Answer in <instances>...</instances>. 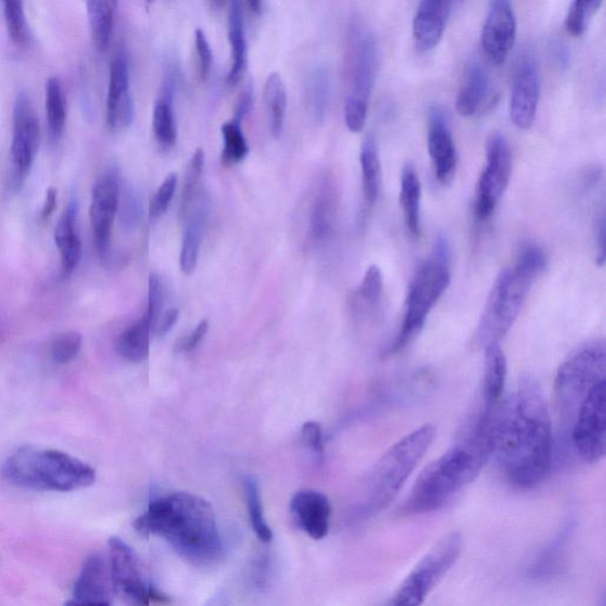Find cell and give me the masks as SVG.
<instances>
[{
    "label": "cell",
    "instance_id": "cell-1",
    "mask_svg": "<svg viewBox=\"0 0 606 606\" xmlns=\"http://www.w3.org/2000/svg\"><path fill=\"white\" fill-rule=\"evenodd\" d=\"M490 440L491 456L510 484L529 490L546 480L555 441L548 406L535 381L522 380L494 408Z\"/></svg>",
    "mask_w": 606,
    "mask_h": 606
},
{
    "label": "cell",
    "instance_id": "cell-2",
    "mask_svg": "<svg viewBox=\"0 0 606 606\" xmlns=\"http://www.w3.org/2000/svg\"><path fill=\"white\" fill-rule=\"evenodd\" d=\"M144 538L161 536L178 555L197 566L216 563L222 556V538L213 507L201 496L177 492L152 498L135 521Z\"/></svg>",
    "mask_w": 606,
    "mask_h": 606
},
{
    "label": "cell",
    "instance_id": "cell-3",
    "mask_svg": "<svg viewBox=\"0 0 606 606\" xmlns=\"http://www.w3.org/2000/svg\"><path fill=\"white\" fill-rule=\"evenodd\" d=\"M491 416L482 413L463 439L420 472L406 500V513L439 510L478 479L491 457Z\"/></svg>",
    "mask_w": 606,
    "mask_h": 606
},
{
    "label": "cell",
    "instance_id": "cell-4",
    "mask_svg": "<svg viewBox=\"0 0 606 606\" xmlns=\"http://www.w3.org/2000/svg\"><path fill=\"white\" fill-rule=\"evenodd\" d=\"M547 266V256L538 245H527L516 265L497 276L476 334V342L485 349L500 344L510 331L525 305L538 276Z\"/></svg>",
    "mask_w": 606,
    "mask_h": 606
},
{
    "label": "cell",
    "instance_id": "cell-5",
    "mask_svg": "<svg viewBox=\"0 0 606 606\" xmlns=\"http://www.w3.org/2000/svg\"><path fill=\"white\" fill-rule=\"evenodd\" d=\"M2 478L20 489L67 493L87 489L97 471L84 460L55 450L23 446L0 469Z\"/></svg>",
    "mask_w": 606,
    "mask_h": 606
},
{
    "label": "cell",
    "instance_id": "cell-6",
    "mask_svg": "<svg viewBox=\"0 0 606 606\" xmlns=\"http://www.w3.org/2000/svg\"><path fill=\"white\" fill-rule=\"evenodd\" d=\"M434 434L437 428L432 425L421 426L381 456L364 484L362 516L374 517L390 506L429 451Z\"/></svg>",
    "mask_w": 606,
    "mask_h": 606
},
{
    "label": "cell",
    "instance_id": "cell-7",
    "mask_svg": "<svg viewBox=\"0 0 606 606\" xmlns=\"http://www.w3.org/2000/svg\"><path fill=\"white\" fill-rule=\"evenodd\" d=\"M452 258V245L445 236L440 235L431 256L421 263L408 287L401 331L389 353L403 351L424 329L433 306L451 285Z\"/></svg>",
    "mask_w": 606,
    "mask_h": 606
},
{
    "label": "cell",
    "instance_id": "cell-8",
    "mask_svg": "<svg viewBox=\"0 0 606 606\" xmlns=\"http://www.w3.org/2000/svg\"><path fill=\"white\" fill-rule=\"evenodd\" d=\"M377 73V46L370 31L359 24L351 30L348 55L345 123L352 134L366 125Z\"/></svg>",
    "mask_w": 606,
    "mask_h": 606
},
{
    "label": "cell",
    "instance_id": "cell-9",
    "mask_svg": "<svg viewBox=\"0 0 606 606\" xmlns=\"http://www.w3.org/2000/svg\"><path fill=\"white\" fill-rule=\"evenodd\" d=\"M464 538L459 532L444 535L427 553L416 568L405 578L390 604L393 606H418L450 572L463 552Z\"/></svg>",
    "mask_w": 606,
    "mask_h": 606
},
{
    "label": "cell",
    "instance_id": "cell-10",
    "mask_svg": "<svg viewBox=\"0 0 606 606\" xmlns=\"http://www.w3.org/2000/svg\"><path fill=\"white\" fill-rule=\"evenodd\" d=\"M605 374L606 350L603 340L589 342L559 367L556 393L566 420L590 389L605 379Z\"/></svg>",
    "mask_w": 606,
    "mask_h": 606
},
{
    "label": "cell",
    "instance_id": "cell-11",
    "mask_svg": "<svg viewBox=\"0 0 606 606\" xmlns=\"http://www.w3.org/2000/svg\"><path fill=\"white\" fill-rule=\"evenodd\" d=\"M606 379L590 389L569 417L576 454L585 464H597L606 450Z\"/></svg>",
    "mask_w": 606,
    "mask_h": 606
},
{
    "label": "cell",
    "instance_id": "cell-12",
    "mask_svg": "<svg viewBox=\"0 0 606 606\" xmlns=\"http://www.w3.org/2000/svg\"><path fill=\"white\" fill-rule=\"evenodd\" d=\"M109 547L112 583L117 597L131 605L169 603L161 591L151 585L134 548L116 536L110 539Z\"/></svg>",
    "mask_w": 606,
    "mask_h": 606
},
{
    "label": "cell",
    "instance_id": "cell-13",
    "mask_svg": "<svg viewBox=\"0 0 606 606\" xmlns=\"http://www.w3.org/2000/svg\"><path fill=\"white\" fill-rule=\"evenodd\" d=\"M513 157L507 139L494 131L487 140L485 165L479 179L476 215L479 220L492 217L512 177Z\"/></svg>",
    "mask_w": 606,
    "mask_h": 606
},
{
    "label": "cell",
    "instance_id": "cell-14",
    "mask_svg": "<svg viewBox=\"0 0 606 606\" xmlns=\"http://www.w3.org/2000/svg\"><path fill=\"white\" fill-rule=\"evenodd\" d=\"M39 123L28 94L21 91L13 109L10 189L18 192L30 174L39 148Z\"/></svg>",
    "mask_w": 606,
    "mask_h": 606
},
{
    "label": "cell",
    "instance_id": "cell-15",
    "mask_svg": "<svg viewBox=\"0 0 606 606\" xmlns=\"http://www.w3.org/2000/svg\"><path fill=\"white\" fill-rule=\"evenodd\" d=\"M121 182L115 173L104 174L91 192L90 223L93 228L98 254L102 261L111 256V236L121 201Z\"/></svg>",
    "mask_w": 606,
    "mask_h": 606
},
{
    "label": "cell",
    "instance_id": "cell-16",
    "mask_svg": "<svg viewBox=\"0 0 606 606\" xmlns=\"http://www.w3.org/2000/svg\"><path fill=\"white\" fill-rule=\"evenodd\" d=\"M540 98L538 64L531 55L520 56L512 78L509 114L519 129L533 126Z\"/></svg>",
    "mask_w": 606,
    "mask_h": 606
},
{
    "label": "cell",
    "instance_id": "cell-17",
    "mask_svg": "<svg viewBox=\"0 0 606 606\" xmlns=\"http://www.w3.org/2000/svg\"><path fill=\"white\" fill-rule=\"evenodd\" d=\"M517 21L510 0H492L483 24L481 45L492 63L503 64L516 42Z\"/></svg>",
    "mask_w": 606,
    "mask_h": 606
},
{
    "label": "cell",
    "instance_id": "cell-18",
    "mask_svg": "<svg viewBox=\"0 0 606 606\" xmlns=\"http://www.w3.org/2000/svg\"><path fill=\"white\" fill-rule=\"evenodd\" d=\"M135 118L130 91L129 62L125 50H118L111 62L108 96V124L113 131L127 129Z\"/></svg>",
    "mask_w": 606,
    "mask_h": 606
},
{
    "label": "cell",
    "instance_id": "cell-19",
    "mask_svg": "<svg viewBox=\"0 0 606 606\" xmlns=\"http://www.w3.org/2000/svg\"><path fill=\"white\" fill-rule=\"evenodd\" d=\"M428 151L434 176L442 187L450 186L457 167V152L446 116L433 109L429 117Z\"/></svg>",
    "mask_w": 606,
    "mask_h": 606
},
{
    "label": "cell",
    "instance_id": "cell-20",
    "mask_svg": "<svg viewBox=\"0 0 606 606\" xmlns=\"http://www.w3.org/2000/svg\"><path fill=\"white\" fill-rule=\"evenodd\" d=\"M110 561L94 553L90 556L78 576L73 591L72 605H111L114 597Z\"/></svg>",
    "mask_w": 606,
    "mask_h": 606
},
{
    "label": "cell",
    "instance_id": "cell-21",
    "mask_svg": "<svg viewBox=\"0 0 606 606\" xmlns=\"http://www.w3.org/2000/svg\"><path fill=\"white\" fill-rule=\"evenodd\" d=\"M209 213L210 202L204 190L186 209L180 211L184 224H186L179 260L180 269L184 274L191 275L197 268Z\"/></svg>",
    "mask_w": 606,
    "mask_h": 606
},
{
    "label": "cell",
    "instance_id": "cell-22",
    "mask_svg": "<svg viewBox=\"0 0 606 606\" xmlns=\"http://www.w3.org/2000/svg\"><path fill=\"white\" fill-rule=\"evenodd\" d=\"M291 513L299 529L312 539L321 540L327 535L332 507L323 493L312 490L298 492L291 502Z\"/></svg>",
    "mask_w": 606,
    "mask_h": 606
},
{
    "label": "cell",
    "instance_id": "cell-23",
    "mask_svg": "<svg viewBox=\"0 0 606 606\" xmlns=\"http://www.w3.org/2000/svg\"><path fill=\"white\" fill-rule=\"evenodd\" d=\"M179 80V68L175 61H167L163 87L153 110V131L157 142L165 149L177 142V126L174 111L175 91Z\"/></svg>",
    "mask_w": 606,
    "mask_h": 606
},
{
    "label": "cell",
    "instance_id": "cell-24",
    "mask_svg": "<svg viewBox=\"0 0 606 606\" xmlns=\"http://www.w3.org/2000/svg\"><path fill=\"white\" fill-rule=\"evenodd\" d=\"M454 0H419L413 31L421 51L437 48L443 37Z\"/></svg>",
    "mask_w": 606,
    "mask_h": 606
},
{
    "label": "cell",
    "instance_id": "cell-25",
    "mask_svg": "<svg viewBox=\"0 0 606 606\" xmlns=\"http://www.w3.org/2000/svg\"><path fill=\"white\" fill-rule=\"evenodd\" d=\"M338 204L336 184L325 178L316 190L310 213V239L314 244L326 242L333 233Z\"/></svg>",
    "mask_w": 606,
    "mask_h": 606
},
{
    "label": "cell",
    "instance_id": "cell-26",
    "mask_svg": "<svg viewBox=\"0 0 606 606\" xmlns=\"http://www.w3.org/2000/svg\"><path fill=\"white\" fill-rule=\"evenodd\" d=\"M77 216L78 204L72 200L55 228L54 239L61 255L63 278H70L83 255V243L76 229Z\"/></svg>",
    "mask_w": 606,
    "mask_h": 606
},
{
    "label": "cell",
    "instance_id": "cell-27",
    "mask_svg": "<svg viewBox=\"0 0 606 606\" xmlns=\"http://www.w3.org/2000/svg\"><path fill=\"white\" fill-rule=\"evenodd\" d=\"M228 35L231 48V64L227 76V83L229 86L235 87L242 81L248 65V47L242 0H231Z\"/></svg>",
    "mask_w": 606,
    "mask_h": 606
},
{
    "label": "cell",
    "instance_id": "cell-28",
    "mask_svg": "<svg viewBox=\"0 0 606 606\" xmlns=\"http://www.w3.org/2000/svg\"><path fill=\"white\" fill-rule=\"evenodd\" d=\"M484 352L483 412L492 414L504 396L507 380V359L500 344L489 345L484 349Z\"/></svg>",
    "mask_w": 606,
    "mask_h": 606
},
{
    "label": "cell",
    "instance_id": "cell-29",
    "mask_svg": "<svg viewBox=\"0 0 606 606\" xmlns=\"http://www.w3.org/2000/svg\"><path fill=\"white\" fill-rule=\"evenodd\" d=\"M491 80L489 74L479 64H471L468 68L465 83L460 87L456 110L460 116L476 115L489 98Z\"/></svg>",
    "mask_w": 606,
    "mask_h": 606
},
{
    "label": "cell",
    "instance_id": "cell-30",
    "mask_svg": "<svg viewBox=\"0 0 606 606\" xmlns=\"http://www.w3.org/2000/svg\"><path fill=\"white\" fill-rule=\"evenodd\" d=\"M400 203L406 230L415 240H418L421 231V184L417 171L412 164H406L402 169Z\"/></svg>",
    "mask_w": 606,
    "mask_h": 606
},
{
    "label": "cell",
    "instance_id": "cell-31",
    "mask_svg": "<svg viewBox=\"0 0 606 606\" xmlns=\"http://www.w3.org/2000/svg\"><path fill=\"white\" fill-rule=\"evenodd\" d=\"M118 0H87V16L91 41L98 52L109 49Z\"/></svg>",
    "mask_w": 606,
    "mask_h": 606
},
{
    "label": "cell",
    "instance_id": "cell-32",
    "mask_svg": "<svg viewBox=\"0 0 606 606\" xmlns=\"http://www.w3.org/2000/svg\"><path fill=\"white\" fill-rule=\"evenodd\" d=\"M152 323L147 313L117 338L116 352L129 363L139 364L149 358Z\"/></svg>",
    "mask_w": 606,
    "mask_h": 606
},
{
    "label": "cell",
    "instance_id": "cell-33",
    "mask_svg": "<svg viewBox=\"0 0 606 606\" xmlns=\"http://www.w3.org/2000/svg\"><path fill=\"white\" fill-rule=\"evenodd\" d=\"M363 194L366 206L370 207L379 199L381 188V164L376 139L367 137L361 151Z\"/></svg>",
    "mask_w": 606,
    "mask_h": 606
},
{
    "label": "cell",
    "instance_id": "cell-34",
    "mask_svg": "<svg viewBox=\"0 0 606 606\" xmlns=\"http://www.w3.org/2000/svg\"><path fill=\"white\" fill-rule=\"evenodd\" d=\"M47 124L51 141H59L67 123V100L59 77H50L46 86Z\"/></svg>",
    "mask_w": 606,
    "mask_h": 606
},
{
    "label": "cell",
    "instance_id": "cell-35",
    "mask_svg": "<svg viewBox=\"0 0 606 606\" xmlns=\"http://www.w3.org/2000/svg\"><path fill=\"white\" fill-rule=\"evenodd\" d=\"M263 96H265L272 135L279 138L282 135L287 111V90L280 74L272 73L267 77Z\"/></svg>",
    "mask_w": 606,
    "mask_h": 606
},
{
    "label": "cell",
    "instance_id": "cell-36",
    "mask_svg": "<svg viewBox=\"0 0 606 606\" xmlns=\"http://www.w3.org/2000/svg\"><path fill=\"white\" fill-rule=\"evenodd\" d=\"M331 99V78L325 70L313 72L306 84L308 110L316 122H323Z\"/></svg>",
    "mask_w": 606,
    "mask_h": 606
},
{
    "label": "cell",
    "instance_id": "cell-37",
    "mask_svg": "<svg viewBox=\"0 0 606 606\" xmlns=\"http://www.w3.org/2000/svg\"><path fill=\"white\" fill-rule=\"evenodd\" d=\"M223 137L222 164L235 166L243 162L249 154V144L244 136L242 123L231 118L220 128Z\"/></svg>",
    "mask_w": 606,
    "mask_h": 606
},
{
    "label": "cell",
    "instance_id": "cell-38",
    "mask_svg": "<svg viewBox=\"0 0 606 606\" xmlns=\"http://www.w3.org/2000/svg\"><path fill=\"white\" fill-rule=\"evenodd\" d=\"M244 490L250 525L262 543L268 544L273 540V531L265 517L260 487L254 478L244 480Z\"/></svg>",
    "mask_w": 606,
    "mask_h": 606
},
{
    "label": "cell",
    "instance_id": "cell-39",
    "mask_svg": "<svg viewBox=\"0 0 606 606\" xmlns=\"http://www.w3.org/2000/svg\"><path fill=\"white\" fill-rule=\"evenodd\" d=\"M8 35L16 47L28 46L30 31L26 21L24 0H3Z\"/></svg>",
    "mask_w": 606,
    "mask_h": 606
},
{
    "label": "cell",
    "instance_id": "cell-40",
    "mask_svg": "<svg viewBox=\"0 0 606 606\" xmlns=\"http://www.w3.org/2000/svg\"><path fill=\"white\" fill-rule=\"evenodd\" d=\"M384 294V278L383 274L377 266L367 268L363 281L355 293L358 305L366 311H376L383 299Z\"/></svg>",
    "mask_w": 606,
    "mask_h": 606
},
{
    "label": "cell",
    "instance_id": "cell-41",
    "mask_svg": "<svg viewBox=\"0 0 606 606\" xmlns=\"http://www.w3.org/2000/svg\"><path fill=\"white\" fill-rule=\"evenodd\" d=\"M603 0H573L565 28L573 37H581L588 29L589 23L599 10Z\"/></svg>",
    "mask_w": 606,
    "mask_h": 606
},
{
    "label": "cell",
    "instance_id": "cell-42",
    "mask_svg": "<svg viewBox=\"0 0 606 606\" xmlns=\"http://www.w3.org/2000/svg\"><path fill=\"white\" fill-rule=\"evenodd\" d=\"M205 163V153L202 149L197 150L187 169L186 181L181 195V210L186 209L203 189L201 179Z\"/></svg>",
    "mask_w": 606,
    "mask_h": 606
},
{
    "label": "cell",
    "instance_id": "cell-43",
    "mask_svg": "<svg viewBox=\"0 0 606 606\" xmlns=\"http://www.w3.org/2000/svg\"><path fill=\"white\" fill-rule=\"evenodd\" d=\"M83 344L81 333L71 331L60 334L51 345L52 362L59 365L72 363L80 353Z\"/></svg>",
    "mask_w": 606,
    "mask_h": 606
},
{
    "label": "cell",
    "instance_id": "cell-44",
    "mask_svg": "<svg viewBox=\"0 0 606 606\" xmlns=\"http://www.w3.org/2000/svg\"><path fill=\"white\" fill-rule=\"evenodd\" d=\"M118 210H121V219L123 227L127 231H134L139 226L142 216L141 202L134 190H125L121 201H118Z\"/></svg>",
    "mask_w": 606,
    "mask_h": 606
},
{
    "label": "cell",
    "instance_id": "cell-45",
    "mask_svg": "<svg viewBox=\"0 0 606 606\" xmlns=\"http://www.w3.org/2000/svg\"><path fill=\"white\" fill-rule=\"evenodd\" d=\"M178 177L176 174H169L162 186L155 194L150 204V217L152 219L161 218L166 214L171 202L174 200V195L177 189Z\"/></svg>",
    "mask_w": 606,
    "mask_h": 606
},
{
    "label": "cell",
    "instance_id": "cell-46",
    "mask_svg": "<svg viewBox=\"0 0 606 606\" xmlns=\"http://www.w3.org/2000/svg\"><path fill=\"white\" fill-rule=\"evenodd\" d=\"M164 301L163 281L160 278V275L152 273L149 281V305L147 311L149 319L152 323V328L163 313Z\"/></svg>",
    "mask_w": 606,
    "mask_h": 606
},
{
    "label": "cell",
    "instance_id": "cell-47",
    "mask_svg": "<svg viewBox=\"0 0 606 606\" xmlns=\"http://www.w3.org/2000/svg\"><path fill=\"white\" fill-rule=\"evenodd\" d=\"M194 42L197 56H199L200 75L202 80H206L213 70V50H211L205 33L201 29L195 31Z\"/></svg>",
    "mask_w": 606,
    "mask_h": 606
},
{
    "label": "cell",
    "instance_id": "cell-48",
    "mask_svg": "<svg viewBox=\"0 0 606 606\" xmlns=\"http://www.w3.org/2000/svg\"><path fill=\"white\" fill-rule=\"evenodd\" d=\"M301 437L303 443H305L311 451L316 454H324V437L323 429L319 424H316V421H307V424L302 427Z\"/></svg>",
    "mask_w": 606,
    "mask_h": 606
},
{
    "label": "cell",
    "instance_id": "cell-49",
    "mask_svg": "<svg viewBox=\"0 0 606 606\" xmlns=\"http://www.w3.org/2000/svg\"><path fill=\"white\" fill-rule=\"evenodd\" d=\"M179 319V311L177 308H169L162 313L160 319L156 320L152 328V334L156 337H165L171 329L177 324Z\"/></svg>",
    "mask_w": 606,
    "mask_h": 606
},
{
    "label": "cell",
    "instance_id": "cell-50",
    "mask_svg": "<svg viewBox=\"0 0 606 606\" xmlns=\"http://www.w3.org/2000/svg\"><path fill=\"white\" fill-rule=\"evenodd\" d=\"M254 105V89L253 86H248L242 91V94L237 101L233 118L243 123L244 118L252 112Z\"/></svg>",
    "mask_w": 606,
    "mask_h": 606
},
{
    "label": "cell",
    "instance_id": "cell-51",
    "mask_svg": "<svg viewBox=\"0 0 606 606\" xmlns=\"http://www.w3.org/2000/svg\"><path fill=\"white\" fill-rule=\"evenodd\" d=\"M209 327L210 325L207 320H202L199 325H197L192 333L181 342L180 350L182 352H191L197 349L207 334Z\"/></svg>",
    "mask_w": 606,
    "mask_h": 606
},
{
    "label": "cell",
    "instance_id": "cell-52",
    "mask_svg": "<svg viewBox=\"0 0 606 606\" xmlns=\"http://www.w3.org/2000/svg\"><path fill=\"white\" fill-rule=\"evenodd\" d=\"M605 210L602 209L596 220V244H597V265L601 267L605 262Z\"/></svg>",
    "mask_w": 606,
    "mask_h": 606
},
{
    "label": "cell",
    "instance_id": "cell-53",
    "mask_svg": "<svg viewBox=\"0 0 606 606\" xmlns=\"http://www.w3.org/2000/svg\"><path fill=\"white\" fill-rule=\"evenodd\" d=\"M58 191L55 188H49L46 193V201L41 210V219L47 220L50 218L56 209Z\"/></svg>",
    "mask_w": 606,
    "mask_h": 606
},
{
    "label": "cell",
    "instance_id": "cell-54",
    "mask_svg": "<svg viewBox=\"0 0 606 606\" xmlns=\"http://www.w3.org/2000/svg\"><path fill=\"white\" fill-rule=\"evenodd\" d=\"M250 10L254 13H260L262 9L263 0H247Z\"/></svg>",
    "mask_w": 606,
    "mask_h": 606
},
{
    "label": "cell",
    "instance_id": "cell-55",
    "mask_svg": "<svg viewBox=\"0 0 606 606\" xmlns=\"http://www.w3.org/2000/svg\"><path fill=\"white\" fill-rule=\"evenodd\" d=\"M226 2L227 0H210L211 5L215 9H220Z\"/></svg>",
    "mask_w": 606,
    "mask_h": 606
},
{
    "label": "cell",
    "instance_id": "cell-56",
    "mask_svg": "<svg viewBox=\"0 0 606 606\" xmlns=\"http://www.w3.org/2000/svg\"><path fill=\"white\" fill-rule=\"evenodd\" d=\"M149 5L154 3V0H144Z\"/></svg>",
    "mask_w": 606,
    "mask_h": 606
}]
</instances>
